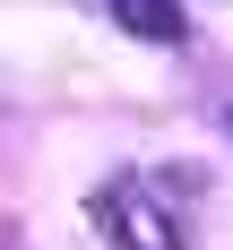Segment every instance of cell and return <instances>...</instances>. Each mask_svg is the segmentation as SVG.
<instances>
[{
  "mask_svg": "<svg viewBox=\"0 0 233 250\" xmlns=\"http://www.w3.org/2000/svg\"><path fill=\"white\" fill-rule=\"evenodd\" d=\"M225 138H233V104H225Z\"/></svg>",
  "mask_w": 233,
  "mask_h": 250,
  "instance_id": "3",
  "label": "cell"
},
{
  "mask_svg": "<svg viewBox=\"0 0 233 250\" xmlns=\"http://www.w3.org/2000/svg\"><path fill=\"white\" fill-rule=\"evenodd\" d=\"M104 9H112V26L138 35V43H181V35H190V9H181V0H104Z\"/></svg>",
  "mask_w": 233,
  "mask_h": 250,
  "instance_id": "2",
  "label": "cell"
},
{
  "mask_svg": "<svg viewBox=\"0 0 233 250\" xmlns=\"http://www.w3.org/2000/svg\"><path fill=\"white\" fill-rule=\"evenodd\" d=\"M95 225H104L112 250H190V225H181L138 173H112V181L95 190Z\"/></svg>",
  "mask_w": 233,
  "mask_h": 250,
  "instance_id": "1",
  "label": "cell"
}]
</instances>
